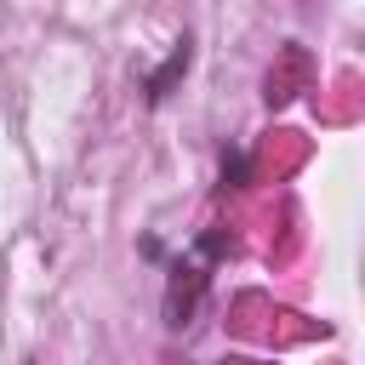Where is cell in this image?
Wrapping results in <instances>:
<instances>
[{"instance_id":"6da1fadb","label":"cell","mask_w":365,"mask_h":365,"mask_svg":"<svg viewBox=\"0 0 365 365\" xmlns=\"http://www.w3.org/2000/svg\"><path fill=\"white\" fill-rule=\"evenodd\" d=\"M205 279H211V274H205L200 262H182V257L171 262V285H165V325H177V331H182V325L194 319V308H200V297H205Z\"/></svg>"},{"instance_id":"7a4b0ae2","label":"cell","mask_w":365,"mask_h":365,"mask_svg":"<svg viewBox=\"0 0 365 365\" xmlns=\"http://www.w3.org/2000/svg\"><path fill=\"white\" fill-rule=\"evenodd\" d=\"M188 68H194V34H182V40L165 51V63H160V68L143 80V103H148V108H160V103L177 91V80H182Z\"/></svg>"}]
</instances>
